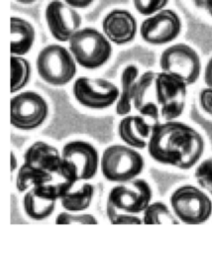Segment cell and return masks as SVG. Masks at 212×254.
<instances>
[{
	"mask_svg": "<svg viewBox=\"0 0 212 254\" xmlns=\"http://www.w3.org/2000/svg\"><path fill=\"white\" fill-rule=\"evenodd\" d=\"M148 152L156 162L180 170L194 167L204 152L203 137L194 128L177 121L154 123Z\"/></svg>",
	"mask_w": 212,
	"mask_h": 254,
	"instance_id": "1",
	"label": "cell"
},
{
	"mask_svg": "<svg viewBox=\"0 0 212 254\" xmlns=\"http://www.w3.org/2000/svg\"><path fill=\"white\" fill-rule=\"evenodd\" d=\"M100 168V157L96 148L85 141L66 143L61 150V167L58 176L76 184L95 177Z\"/></svg>",
	"mask_w": 212,
	"mask_h": 254,
	"instance_id": "2",
	"label": "cell"
},
{
	"mask_svg": "<svg viewBox=\"0 0 212 254\" xmlns=\"http://www.w3.org/2000/svg\"><path fill=\"white\" fill-rule=\"evenodd\" d=\"M144 167L143 156L129 146L111 145L100 158L102 176L111 183L122 184L134 180L143 172Z\"/></svg>",
	"mask_w": 212,
	"mask_h": 254,
	"instance_id": "3",
	"label": "cell"
},
{
	"mask_svg": "<svg viewBox=\"0 0 212 254\" xmlns=\"http://www.w3.org/2000/svg\"><path fill=\"white\" fill-rule=\"evenodd\" d=\"M169 204L180 223L201 224L212 215L210 195L193 185L176 188L169 196Z\"/></svg>",
	"mask_w": 212,
	"mask_h": 254,
	"instance_id": "4",
	"label": "cell"
},
{
	"mask_svg": "<svg viewBox=\"0 0 212 254\" xmlns=\"http://www.w3.org/2000/svg\"><path fill=\"white\" fill-rule=\"evenodd\" d=\"M68 42L74 60L85 68L100 67L111 57L112 47L109 40L94 28L78 30Z\"/></svg>",
	"mask_w": 212,
	"mask_h": 254,
	"instance_id": "5",
	"label": "cell"
},
{
	"mask_svg": "<svg viewBox=\"0 0 212 254\" xmlns=\"http://www.w3.org/2000/svg\"><path fill=\"white\" fill-rule=\"evenodd\" d=\"M36 64L40 76L52 85L68 83L76 72L75 62L70 52L56 44L45 47L39 53Z\"/></svg>",
	"mask_w": 212,
	"mask_h": 254,
	"instance_id": "6",
	"label": "cell"
},
{
	"mask_svg": "<svg viewBox=\"0 0 212 254\" xmlns=\"http://www.w3.org/2000/svg\"><path fill=\"white\" fill-rule=\"evenodd\" d=\"M186 82L176 74L157 72L155 80V96L160 107V115L165 121H173L179 117L185 107Z\"/></svg>",
	"mask_w": 212,
	"mask_h": 254,
	"instance_id": "7",
	"label": "cell"
},
{
	"mask_svg": "<svg viewBox=\"0 0 212 254\" xmlns=\"http://www.w3.org/2000/svg\"><path fill=\"white\" fill-rule=\"evenodd\" d=\"M74 185L63 180L58 184L49 183L29 190L24 193L22 200L25 214L37 221L47 219L53 213L61 195L72 189Z\"/></svg>",
	"mask_w": 212,
	"mask_h": 254,
	"instance_id": "8",
	"label": "cell"
},
{
	"mask_svg": "<svg viewBox=\"0 0 212 254\" xmlns=\"http://www.w3.org/2000/svg\"><path fill=\"white\" fill-rule=\"evenodd\" d=\"M11 124L21 130H33L41 126L48 117L49 106L39 93L28 90L11 99Z\"/></svg>",
	"mask_w": 212,
	"mask_h": 254,
	"instance_id": "9",
	"label": "cell"
},
{
	"mask_svg": "<svg viewBox=\"0 0 212 254\" xmlns=\"http://www.w3.org/2000/svg\"><path fill=\"white\" fill-rule=\"evenodd\" d=\"M153 190L150 184L144 180L136 178L126 183L116 184L108 192L107 201L118 210L139 214L152 202Z\"/></svg>",
	"mask_w": 212,
	"mask_h": 254,
	"instance_id": "10",
	"label": "cell"
},
{
	"mask_svg": "<svg viewBox=\"0 0 212 254\" xmlns=\"http://www.w3.org/2000/svg\"><path fill=\"white\" fill-rule=\"evenodd\" d=\"M161 71L181 77L186 84H193L199 77L201 63L198 54L186 44H175L165 49L159 58Z\"/></svg>",
	"mask_w": 212,
	"mask_h": 254,
	"instance_id": "11",
	"label": "cell"
},
{
	"mask_svg": "<svg viewBox=\"0 0 212 254\" xmlns=\"http://www.w3.org/2000/svg\"><path fill=\"white\" fill-rule=\"evenodd\" d=\"M73 94L77 102L92 109H103L118 100L119 88L103 78L78 77L73 84Z\"/></svg>",
	"mask_w": 212,
	"mask_h": 254,
	"instance_id": "12",
	"label": "cell"
},
{
	"mask_svg": "<svg viewBox=\"0 0 212 254\" xmlns=\"http://www.w3.org/2000/svg\"><path fill=\"white\" fill-rule=\"evenodd\" d=\"M181 31L179 16L171 9H162L145 19L140 28L142 39L151 45H164L177 38Z\"/></svg>",
	"mask_w": 212,
	"mask_h": 254,
	"instance_id": "13",
	"label": "cell"
},
{
	"mask_svg": "<svg viewBox=\"0 0 212 254\" xmlns=\"http://www.w3.org/2000/svg\"><path fill=\"white\" fill-rule=\"evenodd\" d=\"M45 15L49 30L59 42L69 41L81 25V17L74 8L59 0L51 1Z\"/></svg>",
	"mask_w": 212,
	"mask_h": 254,
	"instance_id": "14",
	"label": "cell"
},
{
	"mask_svg": "<svg viewBox=\"0 0 212 254\" xmlns=\"http://www.w3.org/2000/svg\"><path fill=\"white\" fill-rule=\"evenodd\" d=\"M102 29L109 41L124 45L134 40L137 33V21L129 11L115 9L104 17Z\"/></svg>",
	"mask_w": 212,
	"mask_h": 254,
	"instance_id": "15",
	"label": "cell"
},
{
	"mask_svg": "<svg viewBox=\"0 0 212 254\" xmlns=\"http://www.w3.org/2000/svg\"><path fill=\"white\" fill-rule=\"evenodd\" d=\"M24 163L52 175H58L61 167V152L46 142L37 141L26 150Z\"/></svg>",
	"mask_w": 212,
	"mask_h": 254,
	"instance_id": "16",
	"label": "cell"
},
{
	"mask_svg": "<svg viewBox=\"0 0 212 254\" xmlns=\"http://www.w3.org/2000/svg\"><path fill=\"white\" fill-rule=\"evenodd\" d=\"M118 134L121 140L134 149H144L152 134V126L141 115L124 117L118 125Z\"/></svg>",
	"mask_w": 212,
	"mask_h": 254,
	"instance_id": "17",
	"label": "cell"
},
{
	"mask_svg": "<svg viewBox=\"0 0 212 254\" xmlns=\"http://www.w3.org/2000/svg\"><path fill=\"white\" fill-rule=\"evenodd\" d=\"M157 72L148 70L144 72L137 79L135 84L134 96H133V105L143 116H148L159 123V117L160 110L155 101L151 98V88L155 86Z\"/></svg>",
	"mask_w": 212,
	"mask_h": 254,
	"instance_id": "18",
	"label": "cell"
},
{
	"mask_svg": "<svg viewBox=\"0 0 212 254\" xmlns=\"http://www.w3.org/2000/svg\"><path fill=\"white\" fill-rule=\"evenodd\" d=\"M35 42L34 27L26 20L18 17L11 18V54L12 56L26 55Z\"/></svg>",
	"mask_w": 212,
	"mask_h": 254,
	"instance_id": "19",
	"label": "cell"
},
{
	"mask_svg": "<svg viewBox=\"0 0 212 254\" xmlns=\"http://www.w3.org/2000/svg\"><path fill=\"white\" fill-rule=\"evenodd\" d=\"M95 189L90 183H84L81 187L64 192L59 198L61 207L66 211L83 212L92 203Z\"/></svg>",
	"mask_w": 212,
	"mask_h": 254,
	"instance_id": "20",
	"label": "cell"
},
{
	"mask_svg": "<svg viewBox=\"0 0 212 254\" xmlns=\"http://www.w3.org/2000/svg\"><path fill=\"white\" fill-rule=\"evenodd\" d=\"M139 75V68L136 65H127L121 74L122 90L117 100L116 113L119 115H127L130 113L133 103L135 84Z\"/></svg>",
	"mask_w": 212,
	"mask_h": 254,
	"instance_id": "21",
	"label": "cell"
},
{
	"mask_svg": "<svg viewBox=\"0 0 212 254\" xmlns=\"http://www.w3.org/2000/svg\"><path fill=\"white\" fill-rule=\"evenodd\" d=\"M52 181H53L52 174L44 172L40 169H37L35 167H32L30 165L23 163L22 166L18 169L15 186H16V190L19 192L25 193L26 191H28L29 190L35 187L49 184Z\"/></svg>",
	"mask_w": 212,
	"mask_h": 254,
	"instance_id": "22",
	"label": "cell"
},
{
	"mask_svg": "<svg viewBox=\"0 0 212 254\" xmlns=\"http://www.w3.org/2000/svg\"><path fill=\"white\" fill-rule=\"evenodd\" d=\"M143 224H178L180 223L172 209L162 201H152L142 213Z\"/></svg>",
	"mask_w": 212,
	"mask_h": 254,
	"instance_id": "23",
	"label": "cell"
},
{
	"mask_svg": "<svg viewBox=\"0 0 212 254\" xmlns=\"http://www.w3.org/2000/svg\"><path fill=\"white\" fill-rule=\"evenodd\" d=\"M30 63L22 57H11V92L21 90L30 80Z\"/></svg>",
	"mask_w": 212,
	"mask_h": 254,
	"instance_id": "24",
	"label": "cell"
},
{
	"mask_svg": "<svg viewBox=\"0 0 212 254\" xmlns=\"http://www.w3.org/2000/svg\"><path fill=\"white\" fill-rule=\"evenodd\" d=\"M198 187L212 196V158L203 160L194 171Z\"/></svg>",
	"mask_w": 212,
	"mask_h": 254,
	"instance_id": "25",
	"label": "cell"
},
{
	"mask_svg": "<svg viewBox=\"0 0 212 254\" xmlns=\"http://www.w3.org/2000/svg\"><path fill=\"white\" fill-rule=\"evenodd\" d=\"M55 224H97V218L88 212H72L63 210L54 219Z\"/></svg>",
	"mask_w": 212,
	"mask_h": 254,
	"instance_id": "26",
	"label": "cell"
},
{
	"mask_svg": "<svg viewBox=\"0 0 212 254\" xmlns=\"http://www.w3.org/2000/svg\"><path fill=\"white\" fill-rule=\"evenodd\" d=\"M106 214L111 224H143V219L138 214L120 211L108 201L106 202Z\"/></svg>",
	"mask_w": 212,
	"mask_h": 254,
	"instance_id": "27",
	"label": "cell"
},
{
	"mask_svg": "<svg viewBox=\"0 0 212 254\" xmlns=\"http://www.w3.org/2000/svg\"><path fill=\"white\" fill-rule=\"evenodd\" d=\"M168 0H133L135 9L145 16H150L162 10Z\"/></svg>",
	"mask_w": 212,
	"mask_h": 254,
	"instance_id": "28",
	"label": "cell"
},
{
	"mask_svg": "<svg viewBox=\"0 0 212 254\" xmlns=\"http://www.w3.org/2000/svg\"><path fill=\"white\" fill-rule=\"evenodd\" d=\"M199 103L201 108L212 116V88H203L199 93Z\"/></svg>",
	"mask_w": 212,
	"mask_h": 254,
	"instance_id": "29",
	"label": "cell"
},
{
	"mask_svg": "<svg viewBox=\"0 0 212 254\" xmlns=\"http://www.w3.org/2000/svg\"><path fill=\"white\" fill-rule=\"evenodd\" d=\"M204 81L206 85L212 88V58L208 61L204 70Z\"/></svg>",
	"mask_w": 212,
	"mask_h": 254,
	"instance_id": "30",
	"label": "cell"
},
{
	"mask_svg": "<svg viewBox=\"0 0 212 254\" xmlns=\"http://www.w3.org/2000/svg\"><path fill=\"white\" fill-rule=\"evenodd\" d=\"M63 1L73 8H86L94 0H63Z\"/></svg>",
	"mask_w": 212,
	"mask_h": 254,
	"instance_id": "31",
	"label": "cell"
},
{
	"mask_svg": "<svg viewBox=\"0 0 212 254\" xmlns=\"http://www.w3.org/2000/svg\"><path fill=\"white\" fill-rule=\"evenodd\" d=\"M203 8L207 11V13L212 16V0H205Z\"/></svg>",
	"mask_w": 212,
	"mask_h": 254,
	"instance_id": "32",
	"label": "cell"
},
{
	"mask_svg": "<svg viewBox=\"0 0 212 254\" xmlns=\"http://www.w3.org/2000/svg\"><path fill=\"white\" fill-rule=\"evenodd\" d=\"M18 167V163H17V160H16V157L14 155V153L12 152L11 153V172L14 173V171L17 169Z\"/></svg>",
	"mask_w": 212,
	"mask_h": 254,
	"instance_id": "33",
	"label": "cell"
},
{
	"mask_svg": "<svg viewBox=\"0 0 212 254\" xmlns=\"http://www.w3.org/2000/svg\"><path fill=\"white\" fill-rule=\"evenodd\" d=\"M192 2L194 3V5L198 8H203L205 0H192Z\"/></svg>",
	"mask_w": 212,
	"mask_h": 254,
	"instance_id": "34",
	"label": "cell"
},
{
	"mask_svg": "<svg viewBox=\"0 0 212 254\" xmlns=\"http://www.w3.org/2000/svg\"><path fill=\"white\" fill-rule=\"evenodd\" d=\"M17 2H20L22 4H31L33 2H35L36 0H16Z\"/></svg>",
	"mask_w": 212,
	"mask_h": 254,
	"instance_id": "35",
	"label": "cell"
}]
</instances>
